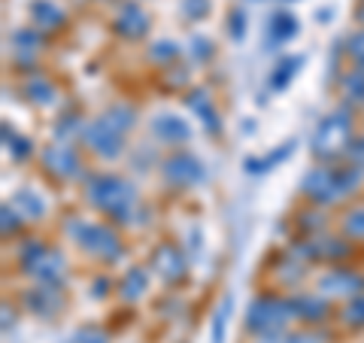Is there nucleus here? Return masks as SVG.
I'll return each instance as SVG.
<instances>
[{"label":"nucleus","instance_id":"nucleus-7","mask_svg":"<svg viewBox=\"0 0 364 343\" xmlns=\"http://www.w3.org/2000/svg\"><path fill=\"white\" fill-rule=\"evenodd\" d=\"M161 174H164V179L170 182V186L191 189V186H198V182L207 179V167H203L200 158H195L191 152H173L161 164Z\"/></svg>","mask_w":364,"mask_h":343},{"label":"nucleus","instance_id":"nucleus-10","mask_svg":"<svg viewBox=\"0 0 364 343\" xmlns=\"http://www.w3.org/2000/svg\"><path fill=\"white\" fill-rule=\"evenodd\" d=\"M43 167L49 170L55 179H76L82 174V164H79V155L70 149L67 143H52L43 149Z\"/></svg>","mask_w":364,"mask_h":343},{"label":"nucleus","instance_id":"nucleus-14","mask_svg":"<svg viewBox=\"0 0 364 343\" xmlns=\"http://www.w3.org/2000/svg\"><path fill=\"white\" fill-rule=\"evenodd\" d=\"M289 304L294 319H304V322H325L331 316L325 295H294V298H289Z\"/></svg>","mask_w":364,"mask_h":343},{"label":"nucleus","instance_id":"nucleus-3","mask_svg":"<svg viewBox=\"0 0 364 343\" xmlns=\"http://www.w3.org/2000/svg\"><path fill=\"white\" fill-rule=\"evenodd\" d=\"M352 140H355L352 137V112L346 107H340L316 125L310 146L318 162H337V158L349 155Z\"/></svg>","mask_w":364,"mask_h":343},{"label":"nucleus","instance_id":"nucleus-33","mask_svg":"<svg viewBox=\"0 0 364 343\" xmlns=\"http://www.w3.org/2000/svg\"><path fill=\"white\" fill-rule=\"evenodd\" d=\"M346 55L352 61H355L358 67H364V31H355L352 37L346 40Z\"/></svg>","mask_w":364,"mask_h":343},{"label":"nucleus","instance_id":"nucleus-1","mask_svg":"<svg viewBox=\"0 0 364 343\" xmlns=\"http://www.w3.org/2000/svg\"><path fill=\"white\" fill-rule=\"evenodd\" d=\"M85 194L100 213L109 216V219H116L119 225H131L134 222V213H136L140 198H136V189L124 176H119V174H95V176H88L85 179Z\"/></svg>","mask_w":364,"mask_h":343},{"label":"nucleus","instance_id":"nucleus-4","mask_svg":"<svg viewBox=\"0 0 364 343\" xmlns=\"http://www.w3.org/2000/svg\"><path fill=\"white\" fill-rule=\"evenodd\" d=\"M18 265H21V270H25L28 277H33L37 283H49V285H58L64 280V273H67L64 255L58 253V249L43 246L40 240H28V243L21 246Z\"/></svg>","mask_w":364,"mask_h":343},{"label":"nucleus","instance_id":"nucleus-32","mask_svg":"<svg viewBox=\"0 0 364 343\" xmlns=\"http://www.w3.org/2000/svg\"><path fill=\"white\" fill-rule=\"evenodd\" d=\"M67 343H109V334H107L104 328L88 325V328H79V331H73V334L67 337Z\"/></svg>","mask_w":364,"mask_h":343},{"label":"nucleus","instance_id":"nucleus-37","mask_svg":"<svg viewBox=\"0 0 364 343\" xmlns=\"http://www.w3.org/2000/svg\"><path fill=\"white\" fill-rule=\"evenodd\" d=\"M191 49H195L191 55H195L198 61H203V58H210V55H213V43L203 40V37H195V40H191Z\"/></svg>","mask_w":364,"mask_h":343},{"label":"nucleus","instance_id":"nucleus-19","mask_svg":"<svg viewBox=\"0 0 364 343\" xmlns=\"http://www.w3.org/2000/svg\"><path fill=\"white\" fill-rule=\"evenodd\" d=\"M40 43H43V37H40L37 31H28V28L16 31V33H13V52H16V61H18V64H28L31 58H37Z\"/></svg>","mask_w":364,"mask_h":343},{"label":"nucleus","instance_id":"nucleus-21","mask_svg":"<svg viewBox=\"0 0 364 343\" xmlns=\"http://www.w3.org/2000/svg\"><path fill=\"white\" fill-rule=\"evenodd\" d=\"M13 207L18 210V216L25 222H37V219H43L46 216V204H43V198L40 194H33V191H28V189H21L16 198H13Z\"/></svg>","mask_w":364,"mask_h":343},{"label":"nucleus","instance_id":"nucleus-13","mask_svg":"<svg viewBox=\"0 0 364 343\" xmlns=\"http://www.w3.org/2000/svg\"><path fill=\"white\" fill-rule=\"evenodd\" d=\"M61 292L55 289V285L49 283H40V285H33L31 292H25V307L31 313H37L43 319H52L55 313L61 310Z\"/></svg>","mask_w":364,"mask_h":343},{"label":"nucleus","instance_id":"nucleus-39","mask_svg":"<svg viewBox=\"0 0 364 343\" xmlns=\"http://www.w3.org/2000/svg\"><path fill=\"white\" fill-rule=\"evenodd\" d=\"M286 343H325V337L322 334H313V331H304V334L286 337Z\"/></svg>","mask_w":364,"mask_h":343},{"label":"nucleus","instance_id":"nucleus-31","mask_svg":"<svg viewBox=\"0 0 364 343\" xmlns=\"http://www.w3.org/2000/svg\"><path fill=\"white\" fill-rule=\"evenodd\" d=\"M343 322L349 328H364V295H355V298H349L346 310H343Z\"/></svg>","mask_w":364,"mask_h":343},{"label":"nucleus","instance_id":"nucleus-11","mask_svg":"<svg viewBox=\"0 0 364 343\" xmlns=\"http://www.w3.org/2000/svg\"><path fill=\"white\" fill-rule=\"evenodd\" d=\"M152 268L155 273L161 277L164 283H179V280H186V255H182V249L173 246V243H164V246H158L155 253H152Z\"/></svg>","mask_w":364,"mask_h":343},{"label":"nucleus","instance_id":"nucleus-26","mask_svg":"<svg viewBox=\"0 0 364 343\" xmlns=\"http://www.w3.org/2000/svg\"><path fill=\"white\" fill-rule=\"evenodd\" d=\"M100 119H104V122L109 125V128H116L119 134H128V131L134 128V110H131V107H124V104L109 107Z\"/></svg>","mask_w":364,"mask_h":343},{"label":"nucleus","instance_id":"nucleus-18","mask_svg":"<svg viewBox=\"0 0 364 343\" xmlns=\"http://www.w3.org/2000/svg\"><path fill=\"white\" fill-rule=\"evenodd\" d=\"M298 19H294L291 13H286V9H279V13H273L270 16V25H267V37L270 43H279V46H286L291 37H298Z\"/></svg>","mask_w":364,"mask_h":343},{"label":"nucleus","instance_id":"nucleus-24","mask_svg":"<svg viewBox=\"0 0 364 343\" xmlns=\"http://www.w3.org/2000/svg\"><path fill=\"white\" fill-rule=\"evenodd\" d=\"M301 64H304V55H289V58H282L277 67H273L270 85L273 88H286L294 79V70H301Z\"/></svg>","mask_w":364,"mask_h":343},{"label":"nucleus","instance_id":"nucleus-28","mask_svg":"<svg viewBox=\"0 0 364 343\" xmlns=\"http://www.w3.org/2000/svg\"><path fill=\"white\" fill-rule=\"evenodd\" d=\"M343 234L349 240H364V207H352L343 216Z\"/></svg>","mask_w":364,"mask_h":343},{"label":"nucleus","instance_id":"nucleus-41","mask_svg":"<svg viewBox=\"0 0 364 343\" xmlns=\"http://www.w3.org/2000/svg\"><path fill=\"white\" fill-rule=\"evenodd\" d=\"M104 289H107V280H97L95 283V295H97V298H104V295H107Z\"/></svg>","mask_w":364,"mask_h":343},{"label":"nucleus","instance_id":"nucleus-42","mask_svg":"<svg viewBox=\"0 0 364 343\" xmlns=\"http://www.w3.org/2000/svg\"><path fill=\"white\" fill-rule=\"evenodd\" d=\"M282 4H291V0H282Z\"/></svg>","mask_w":364,"mask_h":343},{"label":"nucleus","instance_id":"nucleus-2","mask_svg":"<svg viewBox=\"0 0 364 343\" xmlns=\"http://www.w3.org/2000/svg\"><path fill=\"white\" fill-rule=\"evenodd\" d=\"M364 170L358 164L349 167H316L301 179V191L310 198L316 207H331L349 198L352 191L361 186Z\"/></svg>","mask_w":364,"mask_h":343},{"label":"nucleus","instance_id":"nucleus-12","mask_svg":"<svg viewBox=\"0 0 364 343\" xmlns=\"http://www.w3.org/2000/svg\"><path fill=\"white\" fill-rule=\"evenodd\" d=\"M112 28H116V33L124 40H140L149 33V16H146V9L140 4L131 0V4L122 6V13L116 16V25Z\"/></svg>","mask_w":364,"mask_h":343},{"label":"nucleus","instance_id":"nucleus-5","mask_svg":"<svg viewBox=\"0 0 364 343\" xmlns=\"http://www.w3.org/2000/svg\"><path fill=\"white\" fill-rule=\"evenodd\" d=\"M67 231L73 234V240L85 249V253L97 255L100 261H119L122 258V240L107 225H95V222L76 219V222L67 225Z\"/></svg>","mask_w":364,"mask_h":343},{"label":"nucleus","instance_id":"nucleus-15","mask_svg":"<svg viewBox=\"0 0 364 343\" xmlns=\"http://www.w3.org/2000/svg\"><path fill=\"white\" fill-rule=\"evenodd\" d=\"M152 134L161 143H186L191 137V128H188L186 119L176 116V112H161V116L152 119Z\"/></svg>","mask_w":364,"mask_h":343},{"label":"nucleus","instance_id":"nucleus-16","mask_svg":"<svg viewBox=\"0 0 364 343\" xmlns=\"http://www.w3.org/2000/svg\"><path fill=\"white\" fill-rule=\"evenodd\" d=\"M186 104H188V110L198 112L203 131H210V134H219L222 131V119H219V112H215L210 95H203V91H191V95L186 97Z\"/></svg>","mask_w":364,"mask_h":343},{"label":"nucleus","instance_id":"nucleus-6","mask_svg":"<svg viewBox=\"0 0 364 343\" xmlns=\"http://www.w3.org/2000/svg\"><path fill=\"white\" fill-rule=\"evenodd\" d=\"M289 319H294L291 304L282 298H270V295H261L249 304L246 310V328L255 331V334H282V328L289 325Z\"/></svg>","mask_w":364,"mask_h":343},{"label":"nucleus","instance_id":"nucleus-8","mask_svg":"<svg viewBox=\"0 0 364 343\" xmlns=\"http://www.w3.org/2000/svg\"><path fill=\"white\" fill-rule=\"evenodd\" d=\"M82 140L88 143V149L95 155H100V158H119L122 146H124V134L109 128L104 119H95L82 128Z\"/></svg>","mask_w":364,"mask_h":343},{"label":"nucleus","instance_id":"nucleus-20","mask_svg":"<svg viewBox=\"0 0 364 343\" xmlns=\"http://www.w3.org/2000/svg\"><path fill=\"white\" fill-rule=\"evenodd\" d=\"M25 95H28V100H33V104L49 107V104H55L58 91H55V85H52L46 76L33 73V76H28V79H25Z\"/></svg>","mask_w":364,"mask_h":343},{"label":"nucleus","instance_id":"nucleus-29","mask_svg":"<svg viewBox=\"0 0 364 343\" xmlns=\"http://www.w3.org/2000/svg\"><path fill=\"white\" fill-rule=\"evenodd\" d=\"M231 304H234L231 295H225L219 310L213 316V343H225V322H228V313H231Z\"/></svg>","mask_w":364,"mask_h":343},{"label":"nucleus","instance_id":"nucleus-23","mask_svg":"<svg viewBox=\"0 0 364 343\" xmlns=\"http://www.w3.org/2000/svg\"><path fill=\"white\" fill-rule=\"evenodd\" d=\"M294 152V146L291 143H286L282 149H273V152H267L264 158H246V174H267V170H273L277 164H282L286 158Z\"/></svg>","mask_w":364,"mask_h":343},{"label":"nucleus","instance_id":"nucleus-17","mask_svg":"<svg viewBox=\"0 0 364 343\" xmlns=\"http://www.w3.org/2000/svg\"><path fill=\"white\" fill-rule=\"evenodd\" d=\"M31 19H33V25H37L40 31H61L64 28V9H58L52 4V0H33L31 4Z\"/></svg>","mask_w":364,"mask_h":343},{"label":"nucleus","instance_id":"nucleus-34","mask_svg":"<svg viewBox=\"0 0 364 343\" xmlns=\"http://www.w3.org/2000/svg\"><path fill=\"white\" fill-rule=\"evenodd\" d=\"M228 31H231V37L237 43L246 37V16H243V9H234V13L228 16Z\"/></svg>","mask_w":364,"mask_h":343},{"label":"nucleus","instance_id":"nucleus-36","mask_svg":"<svg viewBox=\"0 0 364 343\" xmlns=\"http://www.w3.org/2000/svg\"><path fill=\"white\" fill-rule=\"evenodd\" d=\"M0 216H4V234H16L18 231V225H21V216L16 207H9V204H4V210H0Z\"/></svg>","mask_w":364,"mask_h":343},{"label":"nucleus","instance_id":"nucleus-9","mask_svg":"<svg viewBox=\"0 0 364 343\" xmlns=\"http://www.w3.org/2000/svg\"><path fill=\"white\" fill-rule=\"evenodd\" d=\"M361 292H364V277L355 270L334 268L318 277V295H325V298H355Z\"/></svg>","mask_w":364,"mask_h":343},{"label":"nucleus","instance_id":"nucleus-35","mask_svg":"<svg viewBox=\"0 0 364 343\" xmlns=\"http://www.w3.org/2000/svg\"><path fill=\"white\" fill-rule=\"evenodd\" d=\"M182 13H186V19H203L210 13V0H182Z\"/></svg>","mask_w":364,"mask_h":343},{"label":"nucleus","instance_id":"nucleus-25","mask_svg":"<svg viewBox=\"0 0 364 343\" xmlns=\"http://www.w3.org/2000/svg\"><path fill=\"white\" fill-rule=\"evenodd\" d=\"M4 143H6V152L13 155V162H25V158L33 155V143L28 137H18L16 131H9V125H4Z\"/></svg>","mask_w":364,"mask_h":343},{"label":"nucleus","instance_id":"nucleus-22","mask_svg":"<svg viewBox=\"0 0 364 343\" xmlns=\"http://www.w3.org/2000/svg\"><path fill=\"white\" fill-rule=\"evenodd\" d=\"M146 289H149V273H146L143 268H134L124 273V280H122V298L124 301H140Z\"/></svg>","mask_w":364,"mask_h":343},{"label":"nucleus","instance_id":"nucleus-40","mask_svg":"<svg viewBox=\"0 0 364 343\" xmlns=\"http://www.w3.org/2000/svg\"><path fill=\"white\" fill-rule=\"evenodd\" d=\"M9 322H16V313H9V307H4V331H9Z\"/></svg>","mask_w":364,"mask_h":343},{"label":"nucleus","instance_id":"nucleus-38","mask_svg":"<svg viewBox=\"0 0 364 343\" xmlns=\"http://www.w3.org/2000/svg\"><path fill=\"white\" fill-rule=\"evenodd\" d=\"M349 162L358 164L364 170V137H355V140H352V146H349Z\"/></svg>","mask_w":364,"mask_h":343},{"label":"nucleus","instance_id":"nucleus-30","mask_svg":"<svg viewBox=\"0 0 364 343\" xmlns=\"http://www.w3.org/2000/svg\"><path fill=\"white\" fill-rule=\"evenodd\" d=\"M149 58H152L155 64H170V61L179 58V46H176L173 40H158V43L152 46Z\"/></svg>","mask_w":364,"mask_h":343},{"label":"nucleus","instance_id":"nucleus-27","mask_svg":"<svg viewBox=\"0 0 364 343\" xmlns=\"http://www.w3.org/2000/svg\"><path fill=\"white\" fill-rule=\"evenodd\" d=\"M340 88H343V97H349V100H364V67L346 73L343 83H340Z\"/></svg>","mask_w":364,"mask_h":343}]
</instances>
